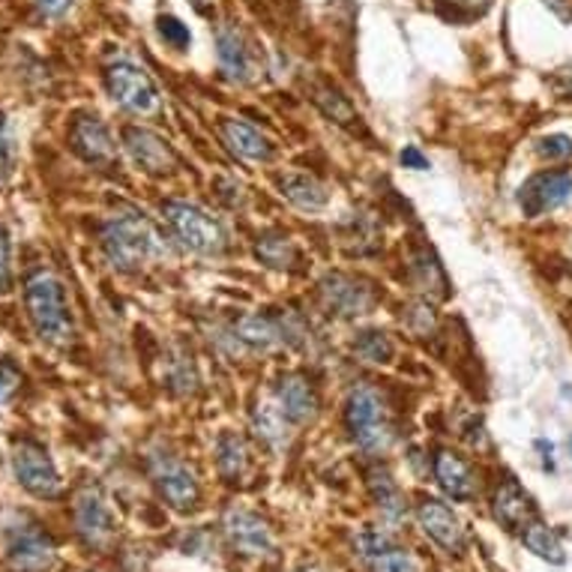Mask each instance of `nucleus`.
<instances>
[{"label":"nucleus","mask_w":572,"mask_h":572,"mask_svg":"<svg viewBox=\"0 0 572 572\" xmlns=\"http://www.w3.org/2000/svg\"><path fill=\"white\" fill-rule=\"evenodd\" d=\"M24 306L36 336L48 345H69L75 336L73 312L64 282L48 270H36L24 282Z\"/></svg>","instance_id":"nucleus-1"},{"label":"nucleus","mask_w":572,"mask_h":572,"mask_svg":"<svg viewBox=\"0 0 572 572\" xmlns=\"http://www.w3.org/2000/svg\"><path fill=\"white\" fill-rule=\"evenodd\" d=\"M102 252L117 270H136L162 252L153 225L138 213H115L102 228Z\"/></svg>","instance_id":"nucleus-2"},{"label":"nucleus","mask_w":572,"mask_h":572,"mask_svg":"<svg viewBox=\"0 0 572 572\" xmlns=\"http://www.w3.org/2000/svg\"><path fill=\"white\" fill-rule=\"evenodd\" d=\"M345 425H348L354 444L366 453H381L390 444V423H387V408L378 392L369 384H357L348 392L345 402Z\"/></svg>","instance_id":"nucleus-3"},{"label":"nucleus","mask_w":572,"mask_h":572,"mask_svg":"<svg viewBox=\"0 0 572 572\" xmlns=\"http://www.w3.org/2000/svg\"><path fill=\"white\" fill-rule=\"evenodd\" d=\"M106 87L117 106L127 108L132 115L148 117L160 111V90L153 85V78L129 61H117L108 66Z\"/></svg>","instance_id":"nucleus-4"},{"label":"nucleus","mask_w":572,"mask_h":572,"mask_svg":"<svg viewBox=\"0 0 572 572\" xmlns=\"http://www.w3.org/2000/svg\"><path fill=\"white\" fill-rule=\"evenodd\" d=\"M162 213H165V219H169L174 237H177L186 249L202 255H213L223 249V228H219V223H216L213 216H207L202 207L186 202H165Z\"/></svg>","instance_id":"nucleus-5"},{"label":"nucleus","mask_w":572,"mask_h":572,"mask_svg":"<svg viewBox=\"0 0 572 572\" xmlns=\"http://www.w3.org/2000/svg\"><path fill=\"white\" fill-rule=\"evenodd\" d=\"M12 474L24 492L33 498H57L61 495V474L54 467L48 450L36 441H15L12 444Z\"/></svg>","instance_id":"nucleus-6"},{"label":"nucleus","mask_w":572,"mask_h":572,"mask_svg":"<svg viewBox=\"0 0 572 572\" xmlns=\"http://www.w3.org/2000/svg\"><path fill=\"white\" fill-rule=\"evenodd\" d=\"M150 477H153V483L160 488L165 504H171L174 509L190 512V509L198 507L202 488H198L195 474L183 465L181 458L169 456V453H153L150 456Z\"/></svg>","instance_id":"nucleus-7"},{"label":"nucleus","mask_w":572,"mask_h":572,"mask_svg":"<svg viewBox=\"0 0 572 572\" xmlns=\"http://www.w3.org/2000/svg\"><path fill=\"white\" fill-rule=\"evenodd\" d=\"M7 561L19 572H45L54 563V542L36 521H19L7 530Z\"/></svg>","instance_id":"nucleus-8"},{"label":"nucleus","mask_w":572,"mask_h":572,"mask_svg":"<svg viewBox=\"0 0 572 572\" xmlns=\"http://www.w3.org/2000/svg\"><path fill=\"white\" fill-rule=\"evenodd\" d=\"M73 519L78 537L90 546V549H106L108 542L115 540V516L108 509L102 492L87 486L78 492L73 507Z\"/></svg>","instance_id":"nucleus-9"},{"label":"nucleus","mask_w":572,"mask_h":572,"mask_svg":"<svg viewBox=\"0 0 572 572\" xmlns=\"http://www.w3.org/2000/svg\"><path fill=\"white\" fill-rule=\"evenodd\" d=\"M572 198V174L566 171H542L519 190V207L525 216H542L563 207Z\"/></svg>","instance_id":"nucleus-10"},{"label":"nucleus","mask_w":572,"mask_h":572,"mask_svg":"<svg viewBox=\"0 0 572 572\" xmlns=\"http://www.w3.org/2000/svg\"><path fill=\"white\" fill-rule=\"evenodd\" d=\"M321 294H324V303L339 319H357V315H366L375 306V291L369 288V282L354 279V276H327L321 282Z\"/></svg>","instance_id":"nucleus-11"},{"label":"nucleus","mask_w":572,"mask_h":572,"mask_svg":"<svg viewBox=\"0 0 572 572\" xmlns=\"http://www.w3.org/2000/svg\"><path fill=\"white\" fill-rule=\"evenodd\" d=\"M228 540L240 554L249 558H265L273 551V533L267 528V521L261 516H255L249 509H228L223 521Z\"/></svg>","instance_id":"nucleus-12"},{"label":"nucleus","mask_w":572,"mask_h":572,"mask_svg":"<svg viewBox=\"0 0 572 572\" xmlns=\"http://www.w3.org/2000/svg\"><path fill=\"white\" fill-rule=\"evenodd\" d=\"M417 521L425 530V537L438 542L444 551H450V554H462L465 551V528H462L458 516L446 504L432 498L423 500L417 507Z\"/></svg>","instance_id":"nucleus-13"},{"label":"nucleus","mask_w":572,"mask_h":572,"mask_svg":"<svg viewBox=\"0 0 572 572\" xmlns=\"http://www.w3.org/2000/svg\"><path fill=\"white\" fill-rule=\"evenodd\" d=\"M69 144L73 150L82 157L85 162L90 165H115L117 160V144L108 127L102 120H96V117H78L69 129Z\"/></svg>","instance_id":"nucleus-14"},{"label":"nucleus","mask_w":572,"mask_h":572,"mask_svg":"<svg viewBox=\"0 0 572 572\" xmlns=\"http://www.w3.org/2000/svg\"><path fill=\"white\" fill-rule=\"evenodd\" d=\"M123 144H127L129 157L141 165V169L148 171V174H171V171L177 169V157H174V150L162 141L157 132H150V129H141V127H129L123 132Z\"/></svg>","instance_id":"nucleus-15"},{"label":"nucleus","mask_w":572,"mask_h":572,"mask_svg":"<svg viewBox=\"0 0 572 572\" xmlns=\"http://www.w3.org/2000/svg\"><path fill=\"white\" fill-rule=\"evenodd\" d=\"M216 57H219V66L223 73L231 78V82H249L255 69V57L249 43L244 40V33L237 28H219L216 31Z\"/></svg>","instance_id":"nucleus-16"},{"label":"nucleus","mask_w":572,"mask_h":572,"mask_svg":"<svg viewBox=\"0 0 572 572\" xmlns=\"http://www.w3.org/2000/svg\"><path fill=\"white\" fill-rule=\"evenodd\" d=\"M363 561L371 572H420L417 561L399 546H392L381 533H360L357 540Z\"/></svg>","instance_id":"nucleus-17"},{"label":"nucleus","mask_w":572,"mask_h":572,"mask_svg":"<svg viewBox=\"0 0 572 572\" xmlns=\"http://www.w3.org/2000/svg\"><path fill=\"white\" fill-rule=\"evenodd\" d=\"M276 399H279V411L285 413L288 423H306L319 411L315 387L303 375H285L276 387Z\"/></svg>","instance_id":"nucleus-18"},{"label":"nucleus","mask_w":572,"mask_h":572,"mask_svg":"<svg viewBox=\"0 0 572 572\" xmlns=\"http://www.w3.org/2000/svg\"><path fill=\"white\" fill-rule=\"evenodd\" d=\"M495 516L504 528L525 530L530 521L537 519V507L516 479H504L495 492Z\"/></svg>","instance_id":"nucleus-19"},{"label":"nucleus","mask_w":572,"mask_h":572,"mask_svg":"<svg viewBox=\"0 0 572 572\" xmlns=\"http://www.w3.org/2000/svg\"><path fill=\"white\" fill-rule=\"evenodd\" d=\"M435 479L438 486L444 488L453 500H471L477 495V483H474L471 465L462 456H456V453H450V450H441L435 456Z\"/></svg>","instance_id":"nucleus-20"},{"label":"nucleus","mask_w":572,"mask_h":572,"mask_svg":"<svg viewBox=\"0 0 572 572\" xmlns=\"http://www.w3.org/2000/svg\"><path fill=\"white\" fill-rule=\"evenodd\" d=\"M223 136L228 141V148L244 157V160L252 162H267L273 157V144L270 138L261 136V129H255L252 123H244V120H223Z\"/></svg>","instance_id":"nucleus-21"},{"label":"nucleus","mask_w":572,"mask_h":572,"mask_svg":"<svg viewBox=\"0 0 572 572\" xmlns=\"http://www.w3.org/2000/svg\"><path fill=\"white\" fill-rule=\"evenodd\" d=\"M240 339L255 348H276L291 342V330L285 319H276V315H246L240 321Z\"/></svg>","instance_id":"nucleus-22"},{"label":"nucleus","mask_w":572,"mask_h":572,"mask_svg":"<svg viewBox=\"0 0 572 572\" xmlns=\"http://www.w3.org/2000/svg\"><path fill=\"white\" fill-rule=\"evenodd\" d=\"M279 190H282L288 202L298 204L300 211H321L327 204V190L315 177H306V174H282Z\"/></svg>","instance_id":"nucleus-23"},{"label":"nucleus","mask_w":572,"mask_h":572,"mask_svg":"<svg viewBox=\"0 0 572 572\" xmlns=\"http://www.w3.org/2000/svg\"><path fill=\"white\" fill-rule=\"evenodd\" d=\"M216 467H219V474L228 483H237V479L246 477V471H249V446H246L244 438L225 432L216 441Z\"/></svg>","instance_id":"nucleus-24"},{"label":"nucleus","mask_w":572,"mask_h":572,"mask_svg":"<svg viewBox=\"0 0 572 572\" xmlns=\"http://www.w3.org/2000/svg\"><path fill=\"white\" fill-rule=\"evenodd\" d=\"M521 542L528 546L537 558L549 563H563L566 561V554H563V546L558 540V533L549 528V525H542V521H530L528 528L521 530Z\"/></svg>","instance_id":"nucleus-25"},{"label":"nucleus","mask_w":572,"mask_h":572,"mask_svg":"<svg viewBox=\"0 0 572 572\" xmlns=\"http://www.w3.org/2000/svg\"><path fill=\"white\" fill-rule=\"evenodd\" d=\"M369 488H371V498H375V504L381 507V512L387 516V519L390 521L402 519L404 516L402 495H399V488H396V483H392L387 471H371Z\"/></svg>","instance_id":"nucleus-26"},{"label":"nucleus","mask_w":572,"mask_h":572,"mask_svg":"<svg viewBox=\"0 0 572 572\" xmlns=\"http://www.w3.org/2000/svg\"><path fill=\"white\" fill-rule=\"evenodd\" d=\"M413 273H417V285L423 291H432L435 298H444L446 294V276L444 270L438 267V261L429 252H420L413 258Z\"/></svg>","instance_id":"nucleus-27"},{"label":"nucleus","mask_w":572,"mask_h":572,"mask_svg":"<svg viewBox=\"0 0 572 572\" xmlns=\"http://www.w3.org/2000/svg\"><path fill=\"white\" fill-rule=\"evenodd\" d=\"M315 102H319L324 115L333 117V120H336V123H342V127H350V123L357 120V111L350 108V102L339 94V90L321 87V90H315Z\"/></svg>","instance_id":"nucleus-28"},{"label":"nucleus","mask_w":572,"mask_h":572,"mask_svg":"<svg viewBox=\"0 0 572 572\" xmlns=\"http://www.w3.org/2000/svg\"><path fill=\"white\" fill-rule=\"evenodd\" d=\"M258 258L270 267H279V270H285L298 261V252H294V246L288 244L285 237H265L261 244H258Z\"/></svg>","instance_id":"nucleus-29"},{"label":"nucleus","mask_w":572,"mask_h":572,"mask_svg":"<svg viewBox=\"0 0 572 572\" xmlns=\"http://www.w3.org/2000/svg\"><path fill=\"white\" fill-rule=\"evenodd\" d=\"M354 350L366 363H390L392 342L384 333H378V330H371V333H363L360 339L354 342Z\"/></svg>","instance_id":"nucleus-30"},{"label":"nucleus","mask_w":572,"mask_h":572,"mask_svg":"<svg viewBox=\"0 0 572 572\" xmlns=\"http://www.w3.org/2000/svg\"><path fill=\"white\" fill-rule=\"evenodd\" d=\"M255 423H258V432H261L270 444L273 446L285 444V413L279 411V408H270V404L258 408Z\"/></svg>","instance_id":"nucleus-31"},{"label":"nucleus","mask_w":572,"mask_h":572,"mask_svg":"<svg viewBox=\"0 0 572 572\" xmlns=\"http://www.w3.org/2000/svg\"><path fill=\"white\" fill-rule=\"evenodd\" d=\"M537 153H540L542 160H549V162L572 160V138L561 136V132L540 138V144H537Z\"/></svg>","instance_id":"nucleus-32"},{"label":"nucleus","mask_w":572,"mask_h":572,"mask_svg":"<svg viewBox=\"0 0 572 572\" xmlns=\"http://www.w3.org/2000/svg\"><path fill=\"white\" fill-rule=\"evenodd\" d=\"M157 28H160L162 40H165L169 45H174V48H186V45L192 43L190 28H186L181 19H174V15H160Z\"/></svg>","instance_id":"nucleus-33"},{"label":"nucleus","mask_w":572,"mask_h":572,"mask_svg":"<svg viewBox=\"0 0 572 572\" xmlns=\"http://www.w3.org/2000/svg\"><path fill=\"white\" fill-rule=\"evenodd\" d=\"M22 369L7 357H0V404H7L15 392L22 390Z\"/></svg>","instance_id":"nucleus-34"},{"label":"nucleus","mask_w":572,"mask_h":572,"mask_svg":"<svg viewBox=\"0 0 572 572\" xmlns=\"http://www.w3.org/2000/svg\"><path fill=\"white\" fill-rule=\"evenodd\" d=\"M12 291V246L10 234L0 223V294H10Z\"/></svg>","instance_id":"nucleus-35"},{"label":"nucleus","mask_w":572,"mask_h":572,"mask_svg":"<svg viewBox=\"0 0 572 572\" xmlns=\"http://www.w3.org/2000/svg\"><path fill=\"white\" fill-rule=\"evenodd\" d=\"M12 165H15V148H12L10 127H7V120L0 117V183L10 177Z\"/></svg>","instance_id":"nucleus-36"},{"label":"nucleus","mask_w":572,"mask_h":572,"mask_svg":"<svg viewBox=\"0 0 572 572\" xmlns=\"http://www.w3.org/2000/svg\"><path fill=\"white\" fill-rule=\"evenodd\" d=\"M33 3H36V10L43 12L45 19H61V15H66L75 7V0H33Z\"/></svg>","instance_id":"nucleus-37"},{"label":"nucleus","mask_w":572,"mask_h":572,"mask_svg":"<svg viewBox=\"0 0 572 572\" xmlns=\"http://www.w3.org/2000/svg\"><path fill=\"white\" fill-rule=\"evenodd\" d=\"M399 162H402L404 169H413V171H425L429 169V160H425L423 153L417 148H404L402 157H399Z\"/></svg>","instance_id":"nucleus-38"},{"label":"nucleus","mask_w":572,"mask_h":572,"mask_svg":"<svg viewBox=\"0 0 572 572\" xmlns=\"http://www.w3.org/2000/svg\"><path fill=\"white\" fill-rule=\"evenodd\" d=\"M444 3H453L456 10L465 12H486L492 7V0H444Z\"/></svg>","instance_id":"nucleus-39"},{"label":"nucleus","mask_w":572,"mask_h":572,"mask_svg":"<svg viewBox=\"0 0 572 572\" xmlns=\"http://www.w3.org/2000/svg\"><path fill=\"white\" fill-rule=\"evenodd\" d=\"M570 453H572V438H570Z\"/></svg>","instance_id":"nucleus-40"}]
</instances>
